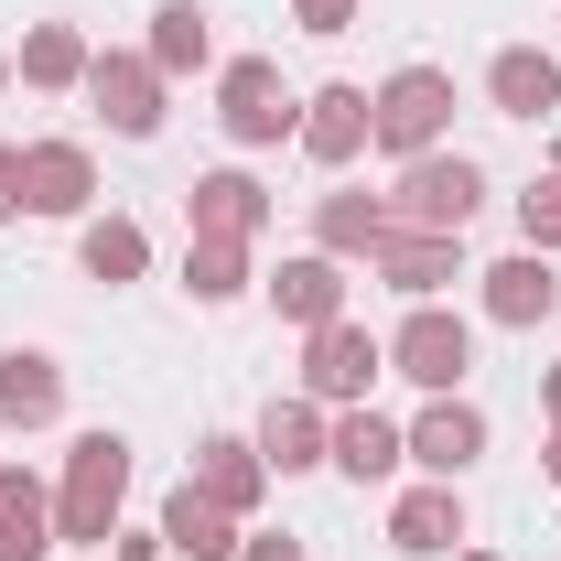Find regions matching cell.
<instances>
[{
    "label": "cell",
    "mask_w": 561,
    "mask_h": 561,
    "mask_svg": "<svg viewBox=\"0 0 561 561\" xmlns=\"http://www.w3.org/2000/svg\"><path fill=\"white\" fill-rule=\"evenodd\" d=\"M55 421H66V356L0 346V432H55Z\"/></svg>",
    "instance_id": "cell-18"
},
{
    "label": "cell",
    "mask_w": 561,
    "mask_h": 561,
    "mask_svg": "<svg viewBox=\"0 0 561 561\" xmlns=\"http://www.w3.org/2000/svg\"><path fill=\"white\" fill-rule=\"evenodd\" d=\"M130 432H76L66 443V476H55V540L66 551H108L119 540V518H130Z\"/></svg>",
    "instance_id": "cell-1"
},
{
    "label": "cell",
    "mask_w": 561,
    "mask_h": 561,
    "mask_svg": "<svg viewBox=\"0 0 561 561\" xmlns=\"http://www.w3.org/2000/svg\"><path fill=\"white\" fill-rule=\"evenodd\" d=\"M22 216L87 227L98 216V151L87 140H22Z\"/></svg>",
    "instance_id": "cell-10"
},
{
    "label": "cell",
    "mask_w": 561,
    "mask_h": 561,
    "mask_svg": "<svg viewBox=\"0 0 561 561\" xmlns=\"http://www.w3.org/2000/svg\"><path fill=\"white\" fill-rule=\"evenodd\" d=\"M400 465H411V443H400V421H389V411H367V400L335 411V476H346V486H389Z\"/></svg>",
    "instance_id": "cell-23"
},
{
    "label": "cell",
    "mask_w": 561,
    "mask_h": 561,
    "mask_svg": "<svg viewBox=\"0 0 561 561\" xmlns=\"http://www.w3.org/2000/svg\"><path fill=\"white\" fill-rule=\"evenodd\" d=\"M540 421H561V367H540Z\"/></svg>",
    "instance_id": "cell-34"
},
{
    "label": "cell",
    "mask_w": 561,
    "mask_h": 561,
    "mask_svg": "<svg viewBox=\"0 0 561 561\" xmlns=\"http://www.w3.org/2000/svg\"><path fill=\"white\" fill-rule=\"evenodd\" d=\"M378 206H389V227H432V238H465V227L486 216V162L443 140V151L400 162V184H389Z\"/></svg>",
    "instance_id": "cell-2"
},
{
    "label": "cell",
    "mask_w": 561,
    "mask_h": 561,
    "mask_svg": "<svg viewBox=\"0 0 561 561\" xmlns=\"http://www.w3.org/2000/svg\"><path fill=\"white\" fill-rule=\"evenodd\" d=\"M465 540H476V518H465V486L421 476V486L389 496V551H400V561H454Z\"/></svg>",
    "instance_id": "cell-12"
},
{
    "label": "cell",
    "mask_w": 561,
    "mask_h": 561,
    "mask_svg": "<svg viewBox=\"0 0 561 561\" xmlns=\"http://www.w3.org/2000/svg\"><path fill=\"white\" fill-rule=\"evenodd\" d=\"M476 313L507 324V335H540V324L561 313V260L551 249H507L496 271H476Z\"/></svg>",
    "instance_id": "cell-11"
},
{
    "label": "cell",
    "mask_w": 561,
    "mask_h": 561,
    "mask_svg": "<svg viewBox=\"0 0 561 561\" xmlns=\"http://www.w3.org/2000/svg\"><path fill=\"white\" fill-rule=\"evenodd\" d=\"M216 130L238 140V151H280V140L302 130V98L280 87L271 55H238V66H216Z\"/></svg>",
    "instance_id": "cell-5"
},
{
    "label": "cell",
    "mask_w": 561,
    "mask_h": 561,
    "mask_svg": "<svg viewBox=\"0 0 561 561\" xmlns=\"http://www.w3.org/2000/svg\"><path fill=\"white\" fill-rule=\"evenodd\" d=\"M0 443H11V432H0Z\"/></svg>",
    "instance_id": "cell-37"
},
{
    "label": "cell",
    "mask_w": 561,
    "mask_h": 561,
    "mask_svg": "<svg viewBox=\"0 0 561 561\" xmlns=\"http://www.w3.org/2000/svg\"><path fill=\"white\" fill-rule=\"evenodd\" d=\"M378 378H389V335H367L356 313H335V324H313V335H302V400L356 411Z\"/></svg>",
    "instance_id": "cell-6"
},
{
    "label": "cell",
    "mask_w": 561,
    "mask_h": 561,
    "mask_svg": "<svg viewBox=\"0 0 561 561\" xmlns=\"http://www.w3.org/2000/svg\"><path fill=\"white\" fill-rule=\"evenodd\" d=\"M367 271L389 280V291H400V302H443V291H454V280H465V238H432V227H389V238H378V260H367Z\"/></svg>",
    "instance_id": "cell-17"
},
{
    "label": "cell",
    "mask_w": 561,
    "mask_h": 561,
    "mask_svg": "<svg viewBox=\"0 0 561 561\" xmlns=\"http://www.w3.org/2000/svg\"><path fill=\"white\" fill-rule=\"evenodd\" d=\"M184 238H227V249H260L271 238V184L249 162H216L184 184Z\"/></svg>",
    "instance_id": "cell-8"
},
{
    "label": "cell",
    "mask_w": 561,
    "mask_h": 561,
    "mask_svg": "<svg viewBox=\"0 0 561 561\" xmlns=\"http://www.w3.org/2000/svg\"><path fill=\"white\" fill-rule=\"evenodd\" d=\"M378 238H389L378 195H313V249L324 260H378Z\"/></svg>",
    "instance_id": "cell-27"
},
{
    "label": "cell",
    "mask_w": 561,
    "mask_h": 561,
    "mask_svg": "<svg viewBox=\"0 0 561 561\" xmlns=\"http://www.w3.org/2000/svg\"><path fill=\"white\" fill-rule=\"evenodd\" d=\"M454 561H496V551H476V540H465V551H454Z\"/></svg>",
    "instance_id": "cell-35"
},
{
    "label": "cell",
    "mask_w": 561,
    "mask_h": 561,
    "mask_svg": "<svg viewBox=\"0 0 561 561\" xmlns=\"http://www.w3.org/2000/svg\"><path fill=\"white\" fill-rule=\"evenodd\" d=\"M238 561H313V551H302L291 529H249V540H238Z\"/></svg>",
    "instance_id": "cell-30"
},
{
    "label": "cell",
    "mask_w": 561,
    "mask_h": 561,
    "mask_svg": "<svg viewBox=\"0 0 561 561\" xmlns=\"http://www.w3.org/2000/svg\"><path fill=\"white\" fill-rule=\"evenodd\" d=\"M55 551H66L55 540V486L0 454V561H55Z\"/></svg>",
    "instance_id": "cell-19"
},
{
    "label": "cell",
    "mask_w": 561,
    "mask_h": 561,
    "mask_svg": "<svg viewBox=\"0 0 561 561\" xmlns=\"http://www.w3.org/2000/svg\"><path fill=\"white\" fill-rule=\"evenodd\" d=\"M400 443H411V465H421V476L465 486V476L486 465V411H476L465 389H443V400H421V411L400 421Z\"/></svg>",
    "instance_id": "cell-9"
},
{
    "label": "cell",
    "mask_w": 561,
    "mask_h": 561,
    "mask_svg": "<svg viewBox=\"0 0 561 561\" xmlns=\"http://www.w3.org/2000/svg\"><path fill=\"white\" fill-rule=\"evenodd\" d=\"M140 55H151L162 76H206V66H216V11H195V0H162Z\"/></svg>",
    "instance_id": "cell-26"
},
{
    "label": "cell",
    "mask_w": 561,
    "mask_h": 561,
    "mask_svg": "<svg viewBox=\"0 0 561 561\" xmlns=\"http://www.w3.org/2000/svg\"><path fill=\"white\" fill-rule=\"evenodd\" d=\"M540 486H561V421H551V443H540Z\"/></svg>",
    "instance_id": "cell-33"
},
{
    "label": "cell",
    "mask_w": 561,
    "mask_h": 561,
    "mask_svg": "<svg viewBox=\"0 0 561 561\" xmlns=\"http://www.w3.org/2000/svg\"><path fill=\"white\" fill-rule=\"evenodd\" d=\"M162 561H238V540H249V518H227L216 496H195V486H173L162 496Z\"/></svg>",
    "instance_id": "cell-20"
},
{
    "label": "cell",
    "mask_w": 561,
    "mask_h": 561,
    "mask_svg": "<svg viewBox=\"0 0 561 561\" xmlns=\"http://www.w3.org/2000/svg\"><path fill=\"white\" fill-rule=\"evenodd\" d=\"M291 22L335 44V33H356V22H367V0H291Z\"/></svg>",
    "instance_id": "cell-29"
},
{
    "label": "cell",
    "mask_w": 561,
    "mask_h": 561,
    "mask_svg": "<svg viewBox=\"0 0 561 561\" xmlns=\"http://www.w3.org/2000/svg\"><path fill=\"white\" fill-rule=\"evenodd\" d=\"M76 271L108 280V291L140 280V271H151V227H140V216H87V227H76Z\"/></svg>",
    "instance_id": "cell-24"
},
{
    "label": "cell",
    "mask_w": 561,
    "mask_h": 561,
    "mask_svg": "<svg viewBox=\"0 0 561 561\" xmlns=\"http://www.w3.org/2000/svg\"><path fill=\"white\" fill-rule=\"evenodd\" d=\"M0 98H11V55H0Z\"/></svg>",
    "instance_id": "cell-36"
},
{
    "label": "cell",
    "mask_w": 561,
    "mask_h": 561,
    "mask_svg": "<svg viewBox=\"0 0 561 561\" xmlns=\"http://www.w3.org/2000/svg\"><path fill=\"white\" fill-rule=\"evenodd\" d=\"M11 216H22V151L0 140V227H11Z\"/></svg>",
    "instance_id": "cell-31"
},
{
    "label": "cell",
    "mask_w": 561,
    "mask_h": 561,
    "mask_svg": "<svg viewBox=\"0 0 561 561\" xmlns=\"http://www.w3.org/2000/svg\"><path fill=\"white\" fill-rule=\"evenodd\" d=\"M184 486H195V496H216L227 518H260L280 476L260 465V443H249V432H206V443H195V465H184Z\"/></svg>",
    "instance_id": "cell-14"
},
{
    "label": "cell",
    "mask_w": 561,
    "mask_h": 561,
    "mask_svg": "<svg viewBox=\"0 0 561 561\" xmlns=\"http://www.w3.org/2000/svg\"><path fill=\"white\" fill-rule=\"evenodd\" d=\"M389 378H411L421 400L465 389V378H476V324H465L454 302H411L400 335H389Z\"/></svg>",
    "instance_id": "cell-4"
},
{
    "label": "cell",
    "mask_w": 561,
    "mask_h": 561,
    "mask_svg": "<svg viewBox=\"0 0 561 561\" xmlns=\"http://www.w3.org/2000/svg\"><path fill=\"white\" fill-rule=\"evenodd\" d=\"M367 87H346V76H335V87H313V98H302V130H291V151H302V162H324V173H346V162H367Z\"/></svg>",
    "instance_id": "cell-16"
},
{
    "label": "cell",
    "mask_w": 561,
    "mask_h": 561,
    "mask_svg": "<svg viewBox=\"0 0 561 561\" xmlns=\"http://www.w3.org/2000/svg\"><path fill=\"white\" fill-rule=\"evenodd\" d=\"M249 443H260V465H271L280 486H291V476H324V465H335V411L291 389V400H271V411H260V432H249Z\"/></svg>",
    "instance_id": "cell-13"
},
{
    "label": "cell",
    "mask_w": 561,
    "mask_h": 561,
    "mask_svg": "<svg viewBox=\"0 0 561 561\" xmlns=\"http://www.w3.org/2000/svg\"><path fill=\"white\" fill-rule=\"evenodd\" d=\"M108 561H162V529H119V540H108Z\"/></svg>",
    "instance_id": "cell-32"
},
{
    "label": "cell",
    "mask_w": 561,
    "mask_h": 561,
    "mask_svg": "<svg viewBox=\"0 0 561 561\" xmlns=\"http://www.w3.org/2000/svg\"><path fill=\"white\" fill-rule=\"evenodd\" d=\"M518 249H551L561 260V173H529L518 184Z\"/></svg>",
    "instance_id": "cell-28"
},
{
    "label": "cell",
    "mask_w": 561,
    "mask_h": 561,
    "mask_svg": "<svg viewBox=\"0 0 561 561\" xmlns=\"http://www.w3.org/2000/svg\"><path fill=\"white\" fill-rule=\"evenodd\" d=\"M87 66H98V44H87L76 22H33L22 55H11V76H22L33 98H87Z\"/></svg>",
    "instance_id": "cell-22"
},
{
    "label": "cell",
    "mask_w": 561,
    "mask_h": 561,
    "mask_svg": "<svg viewBox=\"0 0 561 561\" xmlns=\"http://www.w3.org/2000/svg\"><path fill=\"white\" fill-rule=\"evenodd\" d=\"M260 302H271L291 335H313V324H335V313H346V260H324V249H291L280 271H260Z\"/></svg>",
    "instance_id": "cell-15"
},
{
    "label": "cell",
    "mask_w": 561,
    "mask_h": 561,
    "mask_svg": "<svg viewBox=\"0 0 561 561\" xmlns=\"http://www.w3.org/2000/svg\"><path fill=\"white\" fill-rule=\"evenodd\" d=\"M87 108H98L119 140H162V119H173V76L151 66V55H130V44H98V66H87Z\"/></svg>",
    "instance_id": "cell-7"
},
{
    "label": "cell",
    "mask_w": 561,
    "mask_h": 561,
    "mask_svg": "<svg viewBox=\"0 0 561 561\" xmlns=\"http://www.w3.org/2000/svg\"><path fill=\"white\" fill-rule=\"evenodd\" d=\"M260 271H249V249H227V238H184V302L195 313H227V302H249Z\"/></svg>",
    "instance_id": "cell-25"
},
{
    "label": "cell",
    "mask_w": 561,
    "mask_h": 561,
    "mask_svg": "<svg viewBox=\"0 0 561 561\" xmlns=\"http://www.w3.org/2000/svg\"><path fill=\"white\" fill-rule=\"evenodd\" d=\"M367 151H389V162H421V151H443L454 140V76L443 66H400L367 87Z\"/></svg>",
    "instance_id": "cell-3"
},
{
    "label": "cell",
    "mask_w": 561,
    "mask_h": 561,
    "mask_svg": "<svg viewBox=\"0 0 561 561\" xmlns=\"http://www.w3.org/2000/svg\"><path fill=\"white\" fill-rule=\"evenodd\" d=\"M486 108H496V119H551V108H561V55H551V44H496Z\"/></svg>",
    "instance_id": "cell-21"
}]
</instances>
